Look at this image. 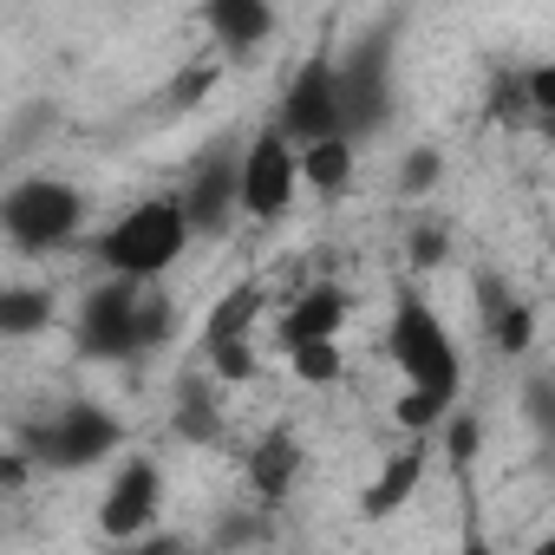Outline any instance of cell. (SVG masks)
<instances>
[{"label": "cell", "instance_id": "1", "mask_svg": "<svg viewBox=\"0 0 555 555\" xmlns=\"http://www.w3.org/2000/svg\"><path fill=\"white\" fill-rule=\"evenodd\" d=\"M190 248V222L177 209V196H138L131 209H118L99 235H92V261L105 268V282H131V288H157L164 274L183 261Z\"/></svg>", "mask_w": 555, "mask_h": 555}, {"label": "cell", "instance_id": "2", "mask_svg": "<svg viewBox=\"0 0 555 555\" xmlns=\"http://www.w3.org/2000/svg\"><path fill=\"white\" fill-rule=\"evenodd\" d=\"M177 327V308L157 295V288H131V282H99L86 301H79V321H73V340L86 360L99 366H125V360H144L170 340Z\"/></svg>", "mask_w": 555, "mask_h": 555}, {"label": "cell", "instance_id": "3", "mask_svg": "<svg viewBox=\"0 0 555 555\" xmlns=\"http://www.w3.org/2000/svg\"><path fill=\"white\" fill-rule=\"evenodd\" d=\"M386 353H392V366H399L405 392L438 399V405H457V392H464V353H457L451 327L438 321V308L425 301V288H418V282H399V295H392Z\"/></svg>", "mask_w": 555, "mask_h": 555}, {"label": "cell", "instance_id": "4", "mask_svg": "<svg viewBox=\"0 0 555 555\" xmlns=\"http://www.w3.org/2000/svg\"><path fill=\"white\" fill-rule=\"evenodd\" d=\"M79 229H86V190L66 177L34 170V177L0 190V235L21 255H60L79 242Z\"/></svg>", "mask_w": 555, "mask_h": 555}, {"label": "cell", "instance_id": "5", "mask_svg": "<svg viewBox=\"0 0 555 555\" xmlns=\"http://www.w3.org/2000/svg\"><path fill=\"white\" fill-rule=\"evenodd\" d=\"M334 86H340V138L360 151L392 125V27L334 53Z\"/></svg>", "mask_w": 555, "mask_h": 555}, {"label": "cell", "instance_id": "6", "mask_svg": "<svg viewBox=\"0 0 555 555\" xmlns=\"http://www.w3.org/2000/svg\"><path fill=\"white\" fill-rule=\"evenodd\" d=\"M118 444H125V425H118L105 405H66V412H53V418L27 425L21 457H27V470L73 477V470H99Z\"/></svg>", "mask_w": 555, "mask_h": 555}, {"label": "cell", "instance_id": "7", "mask_svg": "<svg viewBox=\"0 0 555 555\" xmlns=\"http://www.w3.org/2000/svg\"><path fill=\"white\" fill-rule=\"evenodd\" d=\"M295 190H301V170H295V144L261 125L248 144H242V164H235V209L248 222H282L295 209Z\"/></svg>", "mask_w": 555, "mask_h": 555}, {"label": "cell", "instance_id": "8", "mask_svg": "<svg viewBox=\"0 0 555 555\" xmlns=\"http://www.w3.org/2000/svg\"><path fill=\"white\" fill-rule=\"evenodd\" d=\"M274 131H282L295 151L321 144V138H340V86H334V47H314L301 60V73L288 79L282 92V112L268 118Z\"/></svg>", "mask_w": 555, "mask_h": 555}, {"label": "cell", "instance_id": "9", "mask_svg": "<svg viewBox=\"0 0 555 555\" xmlns=\"http://www.w3.org/2000/svg\"><path fill=\"white\" fill-rule=\"evenodd\" d=\"M157 509H164V464L138 451V457H125L112 470V483L99 496V535L112 548H125V542H138V535L157 529Z\"/></svg>", "mask_w": 555, "mask_h": 555}, {"label": "cell", "instance_id": "10", "mask_svg": "<svg viewBox=\"0 0 555 555\" xmlns=\"http://www.w3.org/2000/svg\"><path fill=\"white\" fill-rule=\"evenodd\" d=\"M235 164H242V144H216L177 190V209L190 222V242L196 235H229V222L242 216L235 209Z\"/></svg>", "mask_w": 555, "mask_h": 555}, {"label": "cell", "instance_id": "11", "mask_svg": "<svg viewBox=\"0 0 555 555\" xmlns=\"http://www.w3.org/2000/svg\"><path fill=\"white\" fill-rule=\"evenodd\" d=\"M347 321H353V295H347L340 282H314V288H301V295L282 308L274 340H282V353H288V347H314V340H340Z\"/></svg>", "mask_w": 555, "mask_h": 555}, {"label": "cell", "instance_id": "12", "mask_svg": "<svg viewBox=\"0 0 555 555\" xmlns=\"http://www.w3.org/2000/svg\"><path fill=\"white\" fill-rule=\"evenodd\" d=\"M301 464H308V451H301V438H295V425H268L255 444H248V490H255V503L261 509H274V503H288L295 496V483H301Z\"/></svg>", "mask_w": 555, "mask_h": 555}, {"label": "cell", "instance_id": "13", "mask_svg": "<svg viewBox=\"0 0 555 555\" xmlns=\"http://www.w3.org/2000/svg\"><path fill=\"white\" fill-rule=\"evenodd\" d=\"M477 321H483V334H490V347L503 353V360H522L529 347H535V301H522L503 274H477Z\"/></svg>", "mask_w": 555, "mask_h": 555}, {"label": "cell", "instance_id": "14", "mask_svg": "<svg viewBox=\"0 0 555 555\" xmlns=\"http://www.w3.org/2000/svg\"><path fill=\"white\" fill-rule=\"evenodd\" d=\"M425 464H431V444H425V438H412L405 451H392V457L373 470V483L360 490V516H366V522H392V516L418 496Z\"/></svg>", "mask_w": 555, "mask_h": 555}, {"label": "cell", "instance_id": "15", "mask_svg": "<svg viewBox=\"0 0 555 555\" xmlns=\"http://www.w3.org/2000/svg\"><path fill=\"white\" fill-rule=\"evenodd\" d=\"M203 27L222 53H255L274 40V27H282V14L268 8V0H209L203 8Z\"/></svg>", "mask_w": 555, "mask_h": 555}, {"label": "cell", "instance_id": "16", "mask_svg": "<svg viewBox=\"0 0 555 555\" xmlns=\"http://www.w3.org/2000/svg\"><path fill=\"white\" fill-rule=\"evenodd\" d=\"M261 314H268L261 282H235V288H222V301H216V308H209V321H203V353H222V347L248 340Z\"/></svg>", "mask_w": 555, "mask_h": 555}, {"label": "cell", "instance_id": "17", "mask_svg": "<svg viewBox=\"0 0 555 555\" xmlns=\"http://www.w3.org/2000/svg\"><path fill=\"white\" fill-rule=\"evenodd\" d=\"M53 321H60L53 288H40V282H0V340H34Z\"/></svg>", "mask_w": 555, "mask_h": 555}, {"label": "cell", "instance_id": "18", "mask_svg": "<svg viewBox=\"0 0 555 555\" xmlns=\"http://www.w3.org/2000/svg\"><path fill=\"white\" fill-rule=\"evenodd\" d=\"M295 170H301V183H308L314 196H340V190H353V170H360V151H353L347 138H321V144H308V151H295Z\"/></svg>", "mask_w": 555, "mask_h": 555}, {"label": "cell", "instance_id": "19", "mask_svg": "<svg viewBox=\"0 0 555 555\" xmlns=\"http://www.w3.org/2000/svg\"><path fill=\"white\" fill-rule=\"evenodd\" d=\"M170 425H177L183 444H216V438H222V405H216V379H209V373H203V379H183Z\"/></svg>", "mask_w": 555, "mask_h": 555}, {"label": "cell", "instance_id": "20", "mask_svg": "<svg viewBox=\"0 0 555 555\" xmlns=\"http://www.w3.org/2000/svg\"><path fill=\"white\" fill-rule=\"evenodd\" d=\"M288 366H295V379L301 386H334L340 373H347V353H340V340H314V347H288Z\"/></svg>", "mask_w": 555, "mask_h": 555}, {"label": "cell", "instance_id": "21", "mask_svg": "<svg viewBox=\"0 0 555 555\" xmlns=\"http://www.w3.org/2000/svg\"><path fill=\"white\" fill-rule=\"evenodd\" d=\"M405 261H412V274L444 268V261H451V229H444V222H412V235H405Z\"/></svg>", "mask_w": 555, "mask_h": 555}, {"label": "cell", "instance_id": "22", "mask_svg": "<svg viewBox=\"0 0 555 555\" xmlns=\"http://www.w3.org/2000/svg\"><path fill=\"white\" fill-rule=\"evenodd\" d=\"M522 105H529V125H548L555 118V60L522 66Z\"/></svg>", "mask_w": 555, "mask_h": 555}, {"label": "cell", "instance_id": "23", "mask_svg": "<svg viewBox=\"0 0 555 555\" xmlns=\"http://www.w3.org/2000/svg\"><path fill=\"white\" fill-rule=\"evenodd\" d=\"M490 118H503V125H529V105H522V66H509V73L490 79Z\"/></svg>", "mask_w": 555, "mask_h": 555}, {"label": "cell", "instance_id": "24", "mask_svg": "<svg viewBox=\"0 0 555 555\" xmlns=\"http://www.w3.org/2000/svg\"><path fill=\"white\" fill-rule=\"evenodd\" d=\"M209 360V379L216 386H242V379H255L261 366H255V340H235V347H222V353H203Z\"/></svg>", "mask_w": 555, "mask_h": 555}, {"label": "cell", "instance_id": "25", "mask_svg": "<svg viewBox=\"0 0 555 555\" xmlns=\"http://www.w3.org/2000/svg\"><path fill=\"white\" fill-rule=\"evenodd\" d=\"M438 177H444V157H438L431 144H418V151L405 157V170H399V196H425Z\"/></svg>", "mask_w": 555, "mask_h": 555}, {"label": "cell", "instance_id": "26", "mask_svg": "<svg viewBox=\"0 0 555 555\" xmlns=\"http://www.w3.org/2000/svg\"><path fill=\"white\" fill-rule=\"evenodd\" d=\"M209 86H216V66H190V73H177V79H170L164 105H177V112H183V105H196V99H203Z\"/></svg>", "mask_w": 555, "mask_h": 555}, {"label": "cell", "instance_id": "27", "mask_svg": "<svg viewBox=\"0 0 555 555\" xmlns=\"http://www.w3.org/2000/svg\"><path fill=\"white\" fill-rule=\"evenodd\" d=\"M118 555H203L190 535H170V529H151V535H138V542H125Z\"/></svg>", "mask_w": 555, "mask_h": 555}, {"label": "cell", "instance_id": "28", "mask_svg": "<svg viewBox=\"0 0 555 555\" xmlns=\"http://www.w3.org/2000/svg\"><path fill=\"white\" fill-rule=\"evenodd\" d=\"M477 418H464V412H451V425H444V451H451V464H470L477 457Z\"/></svg>", "mask_w": 555, "mask_h": 555}, {"label": "cell", "instance_id": "29", "mask_svg": "<svg viewBox=\"0 0 555 555\" xmlns=\"http://www.w3.org/2000/svg\"><path fill=\"white\" fill-rule=\"evenodd\" d=\"M457 555H496V542H490L477 522H464V542H457Z\"/></svg>", "mask_w": 555, "mask_h": 555}]
</instances>
